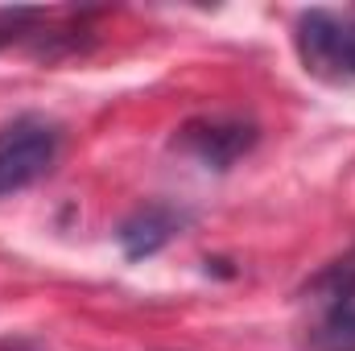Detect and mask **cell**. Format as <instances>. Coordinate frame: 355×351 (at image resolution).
I'll return each mask as SVG.
<instances>
[{"instance_id": "obj_1", "label": "cell", "mask_w": 355, "mask_h": 351, "mask_svg": "<svg viewBox=\"0 0 355 351\" xmlns=\"http://www.w3.org/2000/svg\"><path fill=\"white\" fill-rule=\"evenodd\" d=\"M306 302L314 323L302 327V351H355V248L331 261L310 285Z\"/></svg>"}, {"instance_id": "obj_2", "label": "cell", "mask_w": 355, "mask_h": 351, "mask_svg": "<svg viewBox=\"0 0 355 351\" xmlns=\"http://www.w3.org/2000/svg\"><path fill=\"white\" fill-rule=\"evenodd\" d=\"M293 46L306 75L335 87L355 83V8H306L293 21Z\"/></svg>"}, {"instance_id": "obj_3", "label": "cell", "mask_w": 355, "mask_h": 351, "mask_svg": "<svg viewBox=\"0 0 355 351\" xmlns=\"http://www.w3.org/2000/svg\"><path fill=\"white\" fill-rule=\"evenodd\" d=\"M58 145H62L58 124L37 112L12 116L8 124H0V198L50 174V166L58 162Z\"/></svg>"}, {"instance_id": "obj_4", "label": "cell", "mask_w": 355, "mask_h": 351, "mask_svg": "<svg viewBox=\"0 0 355 351\" xmlns=\"http://www.w3.org/2000/svg\"><path fill=\"white\" fill-rule=\"evenodd\" d=\"M257 141H261V128L244 116H194L174 137L178 149L202 162L207 170H232L244 153H252Z\"/></svg>"}, {"instance_id": "obj_5", "label": "cell", "mask_w": 355, "mask_h": 351, "mask_svg": "<svg viewBox=\"0 0 355 351\" xmlns=\"http://www.w3.org/2000/svg\"><path fill=\"white\" fill-rule=\"evenodd\" d=\"M186 223H190V211H182L174 203H145V207H137V211L116 228L120 252H124L128 261H145V257L162 252Z\"/></svg>"}]
</instances>
